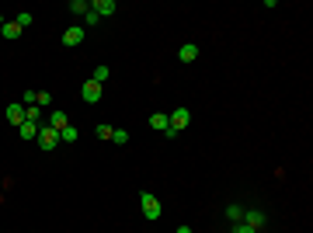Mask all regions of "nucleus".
Listing matches in <instances>:
<instances>
[{
    "label": "nucleus",
    "instance_id": "f257e3e1",
    "mask_svg": "<svg viewBox=\"0 0 313 233\" xmlns=\"http://www.w3.org/2000/svg\"><path fill=\"white\" fill-rule=\"evenodd\" d=\"M140 209H143V216H146L150 223H154V220H160V212H164V209H160V202H156V195H150V192H143V195H140Z\"/></svg>",
    "mask_w": 313,
    "mask_h": 233
},
{
    "label": "nucleus",
    "instance_id": "f03ea898",
    "mask_svg": "<svg viewBox=\"0 0 313 233\" xmlns=\"http://www.w3.org/2000/svg\"><path fill=\"white\" fill-rule=\"evenodd\" d=\"M35 143H38L42 150H56V143H60V132H56L52 126H42V129H38V140H35Z\"/></svg>",
    "mask_w": 313,
    "mask_h": 233
},
{
    "label": "nucleus",
    "instance_id": "7ed1b4c3",
    "mask_svg": "<svg viewBox=\"0 0 313 233\" xmlns=\"http://www.w3.org/2000/svg\"><path fill=\"white\" fill-rule=\"evenodd\" d=\"M80 98H84L87 104H98V101H101V84H94V80L87 77L84 80V87H80Z\"/></svg>",
    "mask_w": 313,
    "mask_h": 233
},
{
    "label": "nucleus",
    "instance_id": "20e7f679",
    "mask_svg": "<svg viewBox=\"0 0 313 233\" xmlns=\"http://www.w3.org/2000/svg\"><path fill=\"white\" fill-rule=\"evenodd\" d=\"M167 118H170V129H174V132H181V129L192 122V112H188V108H174Z\"/></svg>",
    "mask_w": 313,
    "mask_h": 233
},
{
    "label": "nucleus",
    "instance_id": "39448f33",
    "mask_svg": "<svg viewBox=\"0 0 313 233\" xmlns=\"http://www.w3.org/2000/svg\"><path fill=\"white\" fill-rule=\"evenodd\" d=\"M90 10H94L98 18H112L118 7H115V0H90Z\"/></svg>",
    "mask_w": 313,
    "mask_h": 233
},
{
    "label": "nucleus",
    "instance_id": "423d86ee",
    "mask_svg": "<svg viewBox=\"0 0 313 233\" xmlns=\"http://www.w3.org/2000/svg\"><path fill=\"white\" fill-rule=\"evenodd\" d=\"M240 223H247V226L261 230V226H264L268 220H264V212H261V209H244V220H240Z\"/></svg>",
    "mask_w": 313,
    "mask_h": 233
},
{
    "label": "nucleus",
    "instance_id": "0eeeda50",
    "mask_svg": "<svg viewBox=\"0 0 313 233\" xmlns=\"http://www.w3.org/2000/svg\"><path fill=\"white\" fill-rule=\"evenodd\" d=\"M7 122H14V126H24V122H28V118H24V104H21V101L7 104Z\"/></svg>",
    "mask_w": 313,
    "mask_h": 233
},
{
    "label": "nucleus",
    "instance_id": "6e6552de",
    "mask_svg": "<svg viewBox=\"0 0 313 233\" xmlns=\"http://www.w3.org/2000/svg\"><path fill=\"white\" fill-rule=\"evenodd\" d=\"M178 60H181V63H195V60H198V46H195V42H184V46L178 49Z\"/></svg>",
    "mask_w": 313,
    "mask_h": 233
},
{
    "label": "nucleus",
    "instance_id": "1a4fd4ad",
    "mask_svg": "<svg viewBox=\"0 0 313 233\" xmlns=\"http://www.w3.org/2000/svg\"><path fill=\"white\" fill-rule=\"evenodd\" d=\"M80 42H84V28H80V24H74V28L63 32V46H80Z\"/></svg>",
    "mask_w": 313,
    "mask_h": 233
},
{
    "label": "nucleus",
    "instance_id": "9d476101",
    "mask_svg": "<svg viewBox=\"0 0 313 233\" xmlns=\"http://www.w3.org/2000/svg\"><path fill=\"white\" fill-rule=\"evenodd\" d=\"M49 126H52L56 132H60V129H66V126H70V118H66V112H63V108H56V112L49 115Z\"/></svg>",
    "mask_w": 313,
    "mask_h": 233
},
{
    "label": "nucleus",
    "instance_id": "9b49d317",
    "mask_svg": "<svg viewBox=\"0 0 313 233\" xmlns=\"http://www.w3.org/2000/svg\"><path fill=\"white\" fill-rule=\"evenodd\" d=\"M18 132L24 143H32V140H38V122H24V126H18Z\"/></svg>",
    "mask_w": 313,
    "mask_h": 233
},
{
    "label": "nucleus",
    "instance_id": "f8f14e48",
    "mask_svg": "<svg viewBox=\"0 0 313 233\" xmlns=\"http://www.w3.org/2000/svg\"><path fill=\"white\" fill-rule=\"evenodd\" d=\"M150 126H154L156 132H167V129H170V118H167L164 112H154V115H150Z\"/></svg>",
    "mask_w": 313,
    "mask_h": 233
},
{
    "label": "nucleus",
    "instance_id": "ddd939ff",
    "mask_svg": "<svg viewBox=\"0 0 313 233\" xmlns=\"http://www.w3.org/2000/svg\"><path fill=\"white\" fill-rule=\"evenodd\" d=\"M32 21H35V18H32V10H18V18H14V24H18L21 32H24V28H32Z\"/></svg>",
    "mask_w": 313,
    "mask_h": 233
},
{
    "label": "nucleus",
    "instance_id": "4468645a",
    "mask_svg": "<svg viewBox=\"0 0 313 233\" xmlns=\"http://www.w3.org/2000/svg\"><path fill=\"white\" fill-rule=\"evenodd\" d=\"M87 10H90V0H70V14H80V18H84Z\"/></svg>",
    "mask_w": 313,
    "mask_h": 233
},
{
    "label": "nucleus",
    "instance_id": "2eb2a0df",
    "mask_svg": "<svg viewBox=\"0 0 313 233\" xmlns=\"http://www.w3.org/2000/svg\"><path fill=\"white\" fill-rule=\"evenodd\" d=\"M108 77H112V70H108V66H94V74H90V80H94V84H108Z\"/></svg>",
    "mask_w": 313,
    "mask_h": 233
},
{
    "label": "nucleus",
    "instance_id": "dca6fc26",
    "mask_svg": "<svg viewBox=\"0 0 313 233\" xmlns=\"http://www.w3.org/2000/svg\"><path fill=\"white\" fill-rule=\"evenodd\" d=\"M0 32H4V38H21V28H18L14 21H4V28H0Z\"/></svg>",
    "mask_w": 313,
    "mask_h": 233
},
{
    "label": "nucleus",
    "instance_id": "f3484780",
    "mask_svg": "<svg viewBox=\"0 0 313 233\" xmlns=\"http://www.w3.org/2000/svg\"><path fill=\"white\" fill-rule=\"evenodd\" d=\"M77 129H74V126H66V129H60V143H77Z\"/></svg>",
    "mask_w": 313,
    "mask_h": 233
},
{
    "label": "nucleus",
    "instance_id": "a211bd4d",
    "mask_svg": "<svg viewBox=\"0 0 313 233\" xmlns=\"http://www.w3.org/2000/svg\"><path fill=\"white\" fill-rule=\"evenodd\" d=\"M94 136H98V140H112V136H115V129H112L108 122H101V126L94 129Z\"/></svg>",
    "mask_w": 313,
    "mask_h": 233
},
{
    "label": "nucleus",
    "instance_id": "6ab92c4d",
    "mask_svg": "<svg viewBox=\"0 0 313 233\" xmlns=\"http://www.w3.org/2000/svg\"><path fill=\"white\" fill-rule=\"evenodd\" d=\"M226 216H230V223H240L244 220V206H226Z\"/></svg>",
    "mask_w": 313,
    "mask_h": 233
},
{
    "label": "nucleus",
    "instance_id": "aec40b11",
    "mask_svg": "<svg viewBox=\"0 0 313 233\" xmlns=\"http://www.w3.org/2000/svg\"><path fill=\"white\" fill-rule=\"evenodd\" d=\"M21 104H24V108L38 104V90H24V94H21Z\"/></svg>",
    "mask_w": 313,
    "mask_h": 233
},
{
    "label": "nucleus",
    "instance_id": "412c9836",
    "mask_svg": "<svg viewBox=\"0 0 313 233\" xmlns=\"http://www.w3.org/2000/svg\"><path fill=\"white\" fill-rule=\"evenodd\" d=\"M24 118H28V122H38V118H42V108H38V104L24 108Z\"/></svg>",
    "mask_w": 313,
    "mask_h": 233
},
{
    "label": "nucleus",
    "instance_id": "4be33fe9",
    "mask_svg": "<svg viewBox=\"0 0 313 233\" xmlns=\"http://www.w3.org/2000/svg\"><path fill=\"white\" fill-rule=\"evenodd\" d=\"M112 143H118V146H126V143H129V132H126V129H115V136H112Z\"/></svg>",
    "mask_w": 313,
    "mask_h": 233
},
{
    "label": "nucleus",
    "instance_id": "5701e85b",
    "mask_svg": "<svg viewBox=\"0 0 313 233\" xmlns=\"http://www.w3.org/2000/svg\"><path fill=\"white\" fill-rule=\"evenodd\" d=\"M52 104V94L49 90H38V108H49Z\"/></svg>",
    "mask_w": 313,
    "mask_h": 233
},
{
    "label": "nucleus",
    "instance_id": "b1692460",
    "mask_svg": "<svg viewBox=\"0 0 313 233\" xmlns=\"http://www.w3.org/2000/svg\"><path fill=\"white\" fill-rule=\"evenodd\" d=\"M98 21H101V18H98V14H94V10H87V14H84V24H87V28H94V24H98Z\"/></svg>",
    "mask_w": 313,
    "mask_h": 233
},
{
    "label": "nucleus",
    "instance_id": "393cba45",
    "mask_svg": "<svg viewBox=\"0 0 313 233\" xmlns=\"http://www.w3.org/2000/svg\"><path fill=\"white\" fill-rule=\"evenodd\" d=\"M234 233H258L254 226H247V223H234Z\"/></svg>",
    "mask_w": 313,
    "mask_h": 233
},
{
    "label": "nucleus",
    "instance_id": "a878e982",
    "mask_svg": "<svg viewBox=\"0 0 313 233\" xmlns=\"http://www.w3.org/2000/svg\"><path fill=\"white\" fill-rule=\"evenodd\" d=\"M174 233H195V230H192V226H178Z\"/></svg>",
    "mask_w": 313,
    "mask_h": 233
},
{
    "label": "nucleus",
    "instance_id": "bb28decb",
    "mask_svg": "<svg viewBox=\"0 0 313 233\" xmlns=\"http://www.w3.org/2000/svg\"><path fill=\"white\" fill-rule=\"evenodd\" d=\"M0 28H4V14H0Z\"/></svg>",
    "mask_w": 313,
    "mask_h": 233
}]
</instances>
